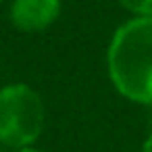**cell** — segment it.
I'll use <instances>...</instances> for the list:
<instances>
[{
  "label": "cell",
  "instance_id": "cell-3",
  "mask_svg": "<svg viewBox=\"0 0 152 152\" xmlns=\"http://www.w3.org/2000/svg\"><path fill=\"white\" fill-rule=\"evenodd\" d=\"M61 0H13L9 19L23 34H40L61 17Z\"/></svg>",
  "mask_w": 152,
  "mask_h": 152
},
{
  "label": "cell",
  "instance_id": "cell-2",
  "mask_svg": "<svg viewBox=\"0 0 152 152\" xmlns=\"http://www.w3.org/2000/svg\"><path fill=\"white\" fill-rule=\"evenodd\" d=\"M44 125L46 106L31 86L15 81L0 88V146L29 148L42 135Z\"/></svg>",
  "mask_w": 152,
  "mask_h": 152
},
{
  "label": "cell",
  "instance_id": "cell-4",
  "mask_svg": "<svg viewBox=\"0 0 152 152\" xmlns=\"http://www.w3.org/2000/svg\"><path fill=\"white\" fill-rule=\"evenodd\" d=\"M119 4L133 13L135 17H148L152 19V0H119Z\"/></svg>",
  "mask_w": 152,
  "mask_h": 152
},
{
  "label": "cell",
  "instance_id": "cell-6",
  "mask_svg": "<svg viewBox=\"0 0 152 152\" xmlns=\"http://www.w3.org/2000/svg\"><path fill=\"white\" fill-rule=\"evenodd\" d=\"M15 152H44V150H38V148L29 146V148H21V150H15Z\"/></svg>",
  "mask_w": 152,
  "mask_h": 152
},
{
  "label": "cell",
  "instance_id": "cell-5",
  "mask_svg": "<svg viewBox=\"0 0 152 152\" xmlns=\"http://www.w3.org/2000/svg\"><path fill=\"white\" fill-rule=\"evenodd\" d=\"M142 152H152V133L144 140V146H142Z\"/></svg>",
  "mask_w": 152,
  "mask_h": 152
},
{
  "label": "cell",
  "instance_id": "cell-1",
  "mask_svg": "<svg viewBox=\"0 0 152 152\" xmlns=\"http://www.w3.org/2000/svg\"><path fill=\"white\" fill-rule=\"evenodd\" d=\"M115 90L137 104H152V19L133 17L117 27L106 50Z\"/></svg>",
  "mask_w": 152,
  "mask_h": 152
},
{
  "label": "cell",
  "instance_id": "cell-7",
  "mask_svg": "<svg viewBox=\"0 0 152 152\" xmlns=\"http://www.w3.org/2000/svg\"><path fill=\"white\" fill-rule=\"evenodd\" d=\"M0 2H2V0H0Z\"/></svg>",
  "mask_w": 152,
  "mask_h": 152
}]
</instances>
